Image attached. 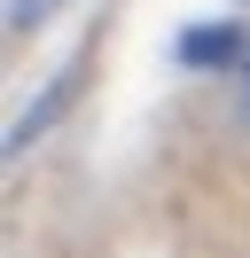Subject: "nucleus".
<instances>
[{
  "instance_id": "nucleus-1",
  "label": "nucleus",
  "mask_w": 250,
  "mask_h": 258,
  "mask_svg": "<svg viewBox=\"0 0 250 258\" xmlns=\"http://www.w3.org/2000/svg\"><path fill=\"white\" fill-rule=\"evenodd\" d=\"M242 55V32L234 24H196V32H180V63L211 71V63H234Z\"/></svg>"
},
{
  "instance_id": "nucleus-2",
  "label": "nucleus",
  "mask_w": 250,
  "mask_h": 258,
  "mask_svg": "<svg viewBox=\"0 0 250 258\" xmlns=\"http://www.w3.org/2000/svg\"><path fill=\"white\" fill-rule=\"evenodd\" d=\"M55 8H62V0H16V8H8V24H16V32H31V24H39V16H55Z\"/></svg>"
}]
</instances>
